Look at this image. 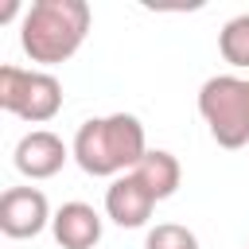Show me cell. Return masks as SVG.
Listing matches in <instances>:
<instances>
[{
	"mask_svg": "<svg viewBox=\"0 0 249 249\" xmlns=\"http://www.w3.org/2000/svg\"><path fill=\"white\" fill-rule=\"evenodd\" d=\"M74 163L93 175V179H117L128 175L144 156H148V136L140 117L132 113H109V117H89L74 132Z\"/></svg>",
	"mask_w": 249,
	"mask_h": 249,
	"instance_id": "obj_1",
	"label": "cell"
},
{
	"mask_svg": "<svg viewBox=\"0 0 249 249\" xmlns=\"http://www.w3.org/2000/svg\"><path fill=\"white\" fill-rule=\"evenodd\" d=\"M51 233L62 249H93L101 241V214L89 202H62L51 218Z\"/></svg>",
	"mask_w": 249,
	"mask_h": 249,
	"instance_id": "obj_8",
	"label": "cell"
},
{
	"mask_svg": "<svg viewBox=\"0 0 249 249\" xmlns=\"http://www.w3.org/2000/svg\"><path fill=\"white\" fill-rule=\"evenodd\" d=\"M0 109L27 124H47L62 109V82L51 70L0 66Z\"/></svg>",
	"mask_w": 249,
	"mask_h": 249,
	"instance_id": "obj_4",
	"label": "cell"
},
{
	"mask_svg": "<svg viewBox=\"0 0 249 249\" xmlns=\"http://www.w3.org/2000/svg\"><path fill=\"white\" fill-rule=\"evenodd\" d=\"M218 51L233 70H249V12L233 16L222 31H218Z\"/></svg>",
	"mask_w": 249,
	"mask_h": 249,
	"instance_id": "obj_10",
	"label": "cell"
},
{
	"mask_svg": "<svg viewBox=\"0 0 249 249\" xmlns=\"http://www.w3.org/2000/svg\"><path fill=\"white\" fill-rule=\"evenodd\" d=\"M93 23L86 0H35L19 19V47L39 66H58L78 54Z\"/></svg>",
	"mask_w": 249,
	"mask_h": 249,
	"instance_id": "obj_2",
	"label": "cell"
},
{
	"mask_svg": "<svg viewBox=\"0 0 249 249\" xmlns=\"http://www.w3.org/2000/svg\"><path fill=\"white\" fill-rule=\"evenodd\" d=\"M144 249H198V237H195V230H187L179 222H160L148 230Z\"/></svg>",
	"mask_w": 249,
	"mask_h": 249,
	"instance_id": "obj_11",
	"label": "cell"
},
{
	"mask_svg": "<svg viewBox=\"0 0 249 249\" xmlns=\"http://www.w3.org/2000/svg\"><path fill=\"white\" fill-rule=\"evenodd\" d=\"M152 210H156V198H152V191H148L132 171H128V175H117V179L105 187V214H109L121 230H140V226H148Z\"/></svg>",
	"mask_w": 249,
	"mask_h": 249,
	"instance_id": "obj_7",
	"label": "cell"
},
{
	"mask_svg": "<svg viewBox=\"0 0 249 249\" xmlns=\"http://www.w3.org/2000/svg\"><path fill=\"white\" fill-rule=\"evenodd\" d=\"M245 249H249V245H245Z\"/></svg>",
	"mask_w": 249,
	"mask_h": 249,
	"instance_id": "obj_12",
	"label": "cell"
},
{
	"mask_svg": "<svg viewBox=\"0 0 249 249\" xmlns=\"http://www.w3.org/2000/svg\"><path fill=\"white\" fill-rule=\"evenodd\" d=\"M12 160H16V171H19L23 179H51V175H58V171L66 167V160H74V152L62 144L58 132H51V128H31V132L19 136Z\"/></svg>",
	"mask_w": 249,
	"mask_h": 249,
	"instance_id": "obj_6",
	"label": "cell"
},
{
	"mask_svg": "<svg viewBox=\"0 0 249 249\" xmlns=\"http://www.w3.org/2000/svg\"><path fill=\"white\" fill-rule=\"evenodd\" d=\"M51 202L39 187H8L0 195V230L4 237H39L51 226Z\"/></svg>",
	"mask_w": 249,
	"mask_h": 249,
	"instance_id": "obj_5",
	"label": "cell"
},
{
	"mask_svg": "<svg viewBox=\"0 0 249 249\" xmlns=\"http://www.w3.org/2000/svg\"><path fill=\"white\" fill-rule=\"evenodd\" d=\"M198 113L222 148L249 144V78L214 74L198 89Z\"/></svg>",
	"mask_w": 249,
	"mask_h": 249,
	"instance_id": "obj_3",
	"label": "cell"
},
{
	"mask_svg": "<svg viewBox=\"0 0 249 249\" xmlns=\"http://www.w3.org/2000/svg\"><path fill=\"white\" fill-rule=\"evenodd\" d=\"M132 175L152 191L156 202L171 198V195L179 191V183H183V167H179V160H175L167 148H148V156L132 167Z\"/></svg>",
	"mask_w": 249,
	"mask_h": 249,
	"instance_id": "obj_9",
	"label": "cell"
}]
</instances>
